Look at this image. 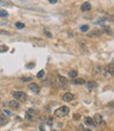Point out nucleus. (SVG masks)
<instances>
[{"label":"nucleus","mask_w":114,"mask_h":131,"mask_svg":"<svg viewBox=\"0 0 114 131\" xmlns=\"http://www.w3.org/2000/svg\"><path fill=\"white\" fill-rule=\"evenodd\" d=\"M70 112V108L69 107H67V106H61L59 107L58 109L55 110V116H57V117H65L66 116H68Z\"/></svg>","instance_id":"f257e3e1"},{"label":"nucleus","mask_w":114,"mask_h":131,"mask_svg":"<svg viewBox=\"0 0 114 131\" xmlns=\"http://www.w3.org/2000/svg\"><path fill=\"white\" fill-rule=\"evenodd\" d=\"M13 96L17 101H22L23 102L27 99V94L24 92V91H15V92H13Z\"/></svg>","instance_id":"f03ea898"},{"label":"nucleus","mask_w":114,"mask_h":131,"mask_svg":"<svg viewBox=\"0 0 114 131\" xmlns=\"http://www.w3.org/2000/svg\"><path fill=\"white\" fill-rule=\"evenodd\" d=\"M57 83H58V85H59L61 88H66L67 85H68V81H67V79L65 77H62V76H59V74H58V77H57Z\"/></svg>","instance_id":"7ed1b4c3"},{"label":"nucleus","mask_w":114,"mask_h":131,"mask_svg":"<svg viewBox=\"0 0 114 131\" xmlns=\"http://www.w3.org/2000/svg\"><path fill=\"white\" fill-rule=\"evenodd\" d=\"M93 122L96 126H100L101 124H103V116L99 114V113H96L93 117Z\"/></svg>","instance_id":"20e7f679"},{"label":"nucleus","mask_w":114,"mask_h":131,"mask_svg":"<svg viewBox=\"0 0 114 131\" xmlns=\"http://www.w3.org/2000/svg\"><path fill=\"white\" fill-rule=\"evenodd\" d=\"M7 106L12 109H18L19 107H20V104H19L16 100H13V101H10L9 103H7Z\"/></svg>","instance_id":"39448f33"},{"label":"nucleus","mask_w":114,"mask_h":131,"mask_svg":"<svg viewBox=\"0 0 114 131\" xmlns=\"http://www.w3.org/2000/svg\"><path fill=\"white\" fill-rule=\"evenodd\" d=\"M29 88H30V90H32L34 93H39V89H40L37 83H31L29 85Z\"/></svg>","instance_id":"423d86ee"},{"label":"nucleus","mask_w":114,"mask_h":131,"mask_svg":"<svg viewBox=\"0 0 114 131\" xmlns=\"http://www.w3.org/2000/svg\"><path fill=\"white\" fill-rule=\"evenodd\" d=\"M73 99H74V96L70 92H66L62 96V101H65V102H71V101H73Z\"/></svg>","instance_id":"0eeeda50"},{"label":"nucleus","mask_w":114,"mask_h":131,"mask_svg":"<svg viewBox=\"0 0 114 131\" xmlns=\"http://www.w3.org/2000/svg\"><path fill=\"white\" fill-rule=\"evenodd\" d=\"M71 83H72V84H76V85H84V84H86V81L84 80V79H77V78H75V79H72Z\"/></svg>","instance_id":"6e6552de"},{"label":"nucleus","mask_w":114,"mask_h":131,"mask_svg":"<svg viewBox=\"0 0 114 131\" xmlns=\"http://www.w3.org/2000/svg\"><path fill=\"white\" fill-rule=\"evenodd\" d=\"M85 124L87 125V126H92V127H95V124H94V122L91 117H89V116H86L85 117Z\"/></svg>","instance_id":"1a4fd4ad"},{"label":"nucleus","mask_w":114,"mask_h":131,"mask_svg":"<svg viewBox=\"0 0 114 131\" xmlns=\"http://www.w3.org/2000/svg\"><path fill=\"white\" fill-rule=\"evenodd\" d=\"M80 10H81L82 12H88V11H90V10H91V4H90L89 2H85L84 4L81 5Z\"/></svg>","instance_id":"9d476101"},{"label":"nucleus","mask_w":114,"mask_h":131,"mask_svg":"<svg viewBox=\"0 0 114 131\" xmlns=\"http://www.w3.org/2000/svg\"><path fill=\"white\" fill-rule=\"evenodd\" d=\"M87 87H88V89L89 90H92V89H94V88H96L97 87V83L96 82H88L87 83Z\"/></svg>","instance_id":"9b49d317"},{"label":"nucleus","mask_w":114,"mask_h":131,"mask_svg":"<svg viewBox=\"0 0 114 131\" xmlns=\"http://www.w3.org/2000/svg\"><path fill=\"white\" fill-rule=\"evenodd\" d=\"M99 35H100V30H98V29H93V30H92V33H91V34H89V37L95 38V37H98Z\"/></svg>","instance_id":"f8f14e48"},{"label":"nucleus","mask_w":114,"mask_h":131,"mask_svg":"<svg viewBox=\"0 0 114 131\" xmlns=\"http://www.w3.org/2000/svg\"><path fill=\"white\" fill-rule=\"evenodd\" d=\"M69 77L71 78V79H75L76 77H77V71L76 70H70L69 71Z\"/></svg>","instance_id":"ddd939ff"},{"label":"nucleus","mask_w":114,"mask_h":131,"mask_svg":"<svg viewBox=\"0 0 114 131\" xmlns=\"http://www.w3.org/2000/svg\"><path fill=\"white\" fill-rule=\"evenodd\" d=\"M9 16V14H7V12L4 11V10H0V18H5Z\"/></svg>","instance_id":"4468645a"},{"label":"nucleus","mask_w":114,"mask_h":131,"mask_svg":"<svg viewBox=\"0 0 114 131\" xmlns=\"http://www.w3.org/2000/svg\"><path fill=\"white\" fill-rule=\"evenodd\" d=\"M15 26H16L17 29H23L25 25H24V23H22V22H16L15 23Z\"/></svg>","instance_id":"2eb2a0df"},{"label":"nucleus","mask_w":114,"mask_h":131,"mask_svg":"<svg viewBox=\"0 0 114 131\" xmlns=\"http://www.w3.org/2000/svg\"><path fill=\"white\" fill-rule=\"evenodd\" d=\"M44 76H45V70H40V71H39V73H37V78L38 79H41V78H44Z\"/></svg>","instance_id":"dca6fc26"},{"label":"nucleus","mask_w":114,"mask_h":131,"mask_svg":"<svg viewBox=\"0 0 114 131\" xmlns=\"http://www.w3.org/2000/svg\"><path fill=\"white\" fill-rule=\"evenodd\" d=\"M80 30L81 31H88L89 30V26L88 25H81L80 26Z\"/></svg>","instance_id":"f3484780"},{"label":"nucleus","mask_w":114,"mask_h":131,"mask_svg":"<svg viewBox=\"0 0 114 131\" xmlns=\"http://www.w3.org/2000/svg\"><path fill=\"white\" fill-rule=\"evenodd\" d=\"M45 34H46V37H49V38H52V37H53V35L51 34L48 29H45Z\"/></svg>","instance_id":"a211bd4d"},{"label":"nucleus","mask_w":114,"mask_h":131,"mask_svg":"<svg viewBox=\"0 0 114 131\" xmlns=\"http://www.w3.org/2000/svg\"><path fill=\"white\" fill-rule=\"evenodd\" d=\"M9 34H10L9 31H6L4 29H0V35H9Z\"/></svg>","instance_id":"6ab92c4d"},{"label":"nucleus","mask_w":114,"mask_h":131,"mask_svg":"<svg viewBox=\"0 0 114 131\" xmlns=\"http://www.w3.org/2000/svg\"><path fill=\"white\" fill-rule=\"evenodd\" d=\"M48 125H50V126H52V125H53V117H51V116H50V118L48 120Z\"/></svg>","instance_id":"aec40b11"},{"label":"nucleus","mask_w":114,"mask_h":131,"mask_svg":"<svg viewBox=\"0 0 114 131\" xmlns=\"http://www.w3.org/2000/svg\"><path fill=\"white\" fill-rule=\"evenodd\" d=\"M73 118H74V121H78V120H79V114H74V116H73Z\"/></svg>","instance_id":"412c9836"},{"label":"nucleus","mask_w":114,"mask_h":131,"mask_svg":"<svg viewBox=\"0 0 114 131\" xmlns=\"http://www.w3.org/2000/svg\"><path fill=\"white\" fill-rule=\"evenodd\" d=\"M7 47L6 46H0V51H6Z\"/></svg>","instance_id":"4be33fe9"},{"label":"nucleus","mask_w":114,"mask_h":131,"mask_svg":"<svg viewBox=\"0 0 114 131\" xmlns=\"http://www.w3.org/2000/svg\"><path fill=\"white\" fill-rule=\"evenodd\" d=\"M0 117H1V124H4V122L7 121V118H4V116H1Z\"/></svg>","instance_id":"5701e85b"},{"label":"nucleus","mask_w":114,"mask_h":131,"mask_svg":"<svg viewBox=\"0 0 114 131\" xmlns=\"http://www.w3.org/2000/svg\"><path fill=\"white\" fill-rule=\"evenodd\" d=\"M49 2H50V3H52V4H55V3L57 2V0H49Z\"/></svg>","instance_id":"b1692460"},{"label":"nucleus","mask_w":114,"mask_h":131,"mask_svg":"<svg viewBox=\"0 0 114 131\" xmlns=\"http://www.w3.org/2000/svg\"><path fill=\"white\" fill-rule=\"evenodd\" d=\"M31 79H32V78H22L21 80H22V81H30Z\"/></svg>","instance_id":"393cba45"},{"label":"nucleus","mask_w":114,"mask_h":131,"mask_svg":"<svg viewBox=\"0 0 114 131\" xmlns=\"http://www.w3.org/2000/svg\"><path fill=\"white\" fill-rule=\"evenodd\" d=\"M5 113H6V114H9V116L11 114V112H10V111H7V110H5Z\"/></svg>","instance_id":"a878e982"},{"label":"nucleus","mask_w":114,"mask_h":131,"mask_svg":"<svg viewBox=\"0 0 114 131\" xmlns=\"http://www.w3.org/2000/svg\"><path fill=\"white\" fill-rule=\"evenodd\" d=\"M82 131H91V130H90V129H84Z\"/></svg>","instance_id":"bb28decb"},{"label":"nucleus","mask_w":114,"mask_h":131,"mask_svg":"<svg viewBox=\"0 0 114 131\" xmlns=\"http://www.w3.org/2000/svg\"><path fill=\"white\" fill-rule=\"evenodd\" d=\"M52 131H56V130H52Z\"/></svg>","instance_id":"cd10ccee"},{"label":"nucleus","mask_w":114,"mask_h":131,"mask_svg":"<svg viewBox=\"0 0 114 131\" xmlns=\"http://www.w3.org/2000/svg\"><path fill=\"white\" fill-rule=\"evenodd\" d=\"M0 2H1V0H0Z\"/></svg>","instance_id":"c85d7f7f"}]
</instances>
